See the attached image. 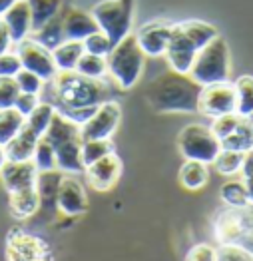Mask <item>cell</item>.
<instances>
[{
	"label": "cell",
	"mask_w": 253,
	"mask_h": 261,
	"mask_svg": "<svg viewBox=\"0 0 253 261\" xmlns=\"http://www.w3.org/2000/svg\"><path fill=\"white\" fill-rule=\"evenodd\" d=\"M213 229H215V238L219 241V245H221V243H237V240H239L241 233H243L237 207H227V205H225V210H221V212L215 216Z\"/></svg>",
	"instance_id": "ac0fdd59"
},
{
	"label": "cell",
	"mask_w": 253,
	"mask_h": 261,
	"mask_svg": "<svg viewBox=\"0 0 253 261\" xmlns=\"http://www.w3.org/2000/svg\"><path fill=\"white\" fill-rule=\"evenodd\" d=\"M235 92H237V108L235 112L243 118L251 116L253 114V76L245 74V76H239L235 82Z\"/></svg>",
	"instance_id": "1f68e13d"
},
{
	"label": "cell",
	"mask_w": 253,
	"mask_h": 261,
	"mask_svg": "<svg viewBox=\"0 0 253 261\" xmlns=\"http://www.w3.org/2000/svg\"><path fill=\"white\" fill-rule=\"evenodd\" d=\"M84 175L96 192H110L122 175V160L116 152L108 153L98 162L90 164L84 170Z\"/></svg>",
	"instance_id": "4fadbf2b"
},
{
	"label": "cell",
	"mask_w": 253,
	"mask_h": 261,
	"mask_svg": "<svg viewBox=\"0 0 253 261\" xmlns=\"http://www.w3.org/2000/svg\"><path fill=\"white\" fill-rule=\"evenodd\" d=\"M16 54L20 58L22 68L34 72L36 76H40L44 82H52L58 74V68L54 62L52 50L36 42L32 36L24 38L20 44H16Z\"/></svg>",
	"instance_id": "9c48e42d"
},
{
	"label": "cell",
	"mask_w": 253,
	"mask_h": 261,
	"mask_svg": "<svg viewBox=\"0 0 253 261\" xmlns=\"http://www.w3.org/2000/svg\"><path fill=\"white\" fill-rule=\"evenodd\" d=\"M237 243H239L247 253H251L253 255V229L251 231H243V233H241V238L237 240Z\"/></svg>",
	"instance_id": "c3c4849f"
},
{
	"label": "cell",
	"mask_w": 253,
	"mask_h": 261,
	"mask_svg": "<svg viewBox=\"0 0 253 261\" xmlns=\"http://www.w3.org/2000/svg\"><path fill=\"white\" fill-rule=\"evenodd\" d=\"M230 74H232V50L227 40L219 34L197 52L191 66L190 78L199 86H208L230 80Z\"/></svg>",
	"instance_id": "277c9868"
},
{
	"label": "cell",
	"mask_w": 253,
	"mask_h": 261,
	"mask_svg": "<svg viewBox=\"0 0 253 261\" xmlns=\"http://www.w3.org/2000/svg\"><path fill=\"white\" fill-rule=\"evenodd\" d=\"M40 104V94H26V92H20L18 94V98H16V102H14V108L20 112L22 116L26 118V116H30L34 108Z\"/></svg>",
	"instance_id": "ee69618b"
},
{
	"label": "cell",
	"mask_w": 253,
	"mask_h": 261,
	"mask_svg": "<svg viewBox=\"0 0 253 261\" xmlns=\"http://www.w3.org/2000/svg\"><path fill=\"white\" fill-rule=\"evenodd\" d=\"M243 152H235V150H223L217 153V158L213 160V168L215 172L221 175H237L241 172V164H243Z\"/></svg>",
	"instance_id": "d6a6232c"
},
{
	"label": "cell",
	"mask_w": 253,
	"mask_h": 261,
	"mask_svg": "<svg viewBox=\"0 0 253 261\" xmlns=\"http://www.w3.org/2000/svg\"><path fill=\"white\" fill-rule=\"evenodd\" d=\"M247 194H249V201L253 203V179H247Z\"/></svg>",
	"instance_id": "816d5d0a"
},
{
	"label": "cell",
	"mask_w": 253,
	"mask_h": 261,
	"mask_svg": "<svg viewBox=\"0 0 253 261\" xmlns=\"http://www.w3.org/2000/svg\"><path fill=\"white\" fill-rule=\"evenodd\" d=\"M247 120H249V122H251V126H253V114H251V116H247Z\"/></svg>",
	"instance_id": "f5cc1de1"
},
{
	"label": "cell",
	"mask_w": 253,
	"mask_h": 261,
	"mask_svg": "<svg viewBox=\"0 0 253 261\" xmlns=\"http://www.w3.org/2000/svg\"><path fill=\"white\" fill-rule=\"evenodd\" d=\"M2 20L10 30L12 44H20L32 34V12L28 0H14V4L4 12Z\"/></svg>",
	"instance_id": "2e32d148"
},
{
	"label": "cell",
	"mask_w": 253,
	"mask_h": 261,
	"mask_svg": "<svg viewBox=\"0 0 253 261\" xmlns=\"http://www.w3.org/2000/svg\"><path fill=\"white\" fill-rule=\"evenodd\" d=\"M32 38H34L36 42H40L42 46H46V48H50V50H54L58 44H62L66 38H64V28H62V18H60V14L54 16L48 24H44L40 30L32 32Z\"/></svg>",
	"instance_id": "4dcf8cb0"
},
{
	"label": "cell",
	"mask_w": 253,
	"mask_h": 261,
	"mask_svg": "<svg viewBox=\"0 0 253 261\" xmlns=\"http://www.w3.org/2000/svg\"><path fill=\"white\" fill-rule=\"evenodd\" d=\"M60 18H62V28H64V38L66 40H82L94 32H98V22L94 20L92 12L78 8V6H64L60 10Z\"/></svg>",
	"instance_id": "9a60e30c"
},
{
	"label": "cell",
	"mask_w": 253,
	"mask_h": 261,
	"mask_svg": "<svg viewBox=\"0 0 253 261\" xmlns=\"http://www.w3.org/2000/svg\"><path fill=\"white\" fill-rule=\"evenodd\" d=\"M178 150L186 160H195L204 164H213L217 153L221 152L219 138L204 124H188L178 134Z\"/></svg>",
	"instance_id": "8992f818"
},
{
	"label": "cell",
	"mask_w": 253,
	"mask_h": 261,
	"mask_svg": "<svg viewBox=\"0 0 253 261\" xmlns=\"http://www.w3.org/2000/svg\"><path fill=\"white\" fill-rule=\"evenodd\" d=\"M22 70V62L16 52H4L0 54V76H16Z\"/></svg>",
	"instance_id": "b9f144b4"
},
{
	"label": "cell",
	"mask_w": 253,
	"mask_h": 261,
	"mask_svg": "<svg viewBox=\"0 0 253 261\" xmlns=\"http://www.w3.org/2000/svg\"><path fill=\"white\" fill-rule=\"evenodd\" d=\"M32 162L36 164V168H38L40 174L56 172V150H54V146H52L46 138H40V140H38L34 155H32Z\"/></svg>",
	"instance_id": "d590c367"
},
{
	"label": "cell",
	"mask_w": 253,
	"mask_h": 261,
	"mask_svg": "<svg viewBox=\"0 0 253 261\" xmlns=\"http://www.w3.org/2000/svg\"><path fill=\"white\" fill-rule=\"evenodd\" d=\"M171 24H173V22L156 18V20H149V22H146V24H142V26L136 30L138 46L142 48V52H144L148 58L166 56L169 38H171Z\"/></svg>",
	"instance_id": "8fae6325"
},
{
	"label": "cell",
	"mask_w": 253,
	"mask_h": 261,
	"mask_svg": "<svg viewBox=\"0 0 253 261\" xmlns=\"http://www.w3.org/2000/svg\"><path fill=\"white\" fill-rule=\"evenodd\" d=\"M241 118L243 116H239L237 112H232V114H223V116H217V118H213V122H211V132L219 138V142L223 140V138H227L230 134L235 132V128L239 126V122H241Z\"/></svg>",
	"instance_id": "8d00e7d4"
},
{
	"label": "cell",
	"mask_w": 253,
	"mask_h": 261,
	"mask_svg": "<svg viewBox=\"0 0 253 261\" xmlns=\"http://www.w3.org/2000/svg\"><path fill=\"white\" fill-rule=\"evenodd\" d=\"M217 261H253V255L239 243H221L217 247Z\"/></svg>",
	"instance_id": "60d3db41"
},
{
	"label": "cell",
	"mask_w": 253,
	"mask_h": 261,
	"mask_svg": "<svg viewBox=\"0 0 253 261\" xmlns=\"http://www.w3.org/2000/svg\"><path fill=\"white\" fill-rule=\"evenodd\" d=\"M38 136L32 130H28L26 126H22V130L16 134L14 140H10L4 150H6V158L10 162H26V160H32L34 150H36V144H38Z\"/></svg>",
	"instance_id": "ffe728a7"
},
{
	"label": "cell",
	"mask_w": 253,
	"mask_h": 261,
	"mask_svg": "<svg viewBox=\"0 0 253 261\" xmlns=\"http://www.w3.org/2000/svg\"><path fill=\"white\" fill-rule=\"evenodd\" d=\"M12 46V38H10V30L6 26V22L0 18V54L8 52Z\"/></svg>",
	"instance_id": "bcb514c9"
},
{
	"label": "cell",
	"mask_w": 253,
	"mask_h": 261,
	"mask_svg": "<svg viewBox=\"0 0 253 261\" xmlns=\"http://www.w3.org/2000/svg\"><path fill=\"white\" fill-rule=\"evenodd\" d=\"M56 205L68 218H78L88 212V194L84 184L72 174H62L56 192Z\"/></svg>",
	"instance_id": "30bf717a"
},
{
	"label": "cell",
	"mask_w": 253,
	"mask_h": 261,
	"mask_svg": "<svg viewBox=\"0 0 253 261\" xmlns=\"http://www.w3.org/2000/svg\"><path fill=\"white\" fill-rule=\"evenodd\" d=\"M14 78H16V84L20 88V92H26V94H40L44 84H46L40 76H36L34 72H30L26 68H22Z\"/></svg>",
	"instance_id": "f35d334b"
},
{
	"label": "cell",
	"mask_w": 253,
	"mask_h": 261,
	"mask_svg": "<svg viewBox=\"0 0 253 261\" xmlns=\"http://www.w3.org/2000/svg\"><path fill=\"white\" fill-rule=\"evenodd\" d=\"M146 54L138 46L136 34L132 32L120 44L112 48V52L106 56L108 60V76L118 84L120 90H130L134 88L144 70H146Z\"/></svg>",
	"instance_id": "3957f363"
},
{
	"label": "cell",
	"mask_w": 253,
	"mask_h": 261,
	"mask_svg": "<svg viewBox=\"0 0 253 261\" xmlns=\"http://www.w3.org/2000/svg\"><path fill=\"white\" fill-rule=\"evenodd\" d=\"M14 4V0H0V18L4 16V12Z\"/></svg>",
	"instance_id": "681fc988"
},
{
	"label": "cell",
	"mask_w": 253,
	"mask_h": 261,
	"mask_svg": "<svg viewBox=\"0 0 253 261\" xmlns=\"http://www.w3.org/2000/svg\"><path fill=\"white\" fill-rule=\"evenodd\" d=\"M112 152H116L112 138H108V140H82V162H84V168H88L90 164L98 162L100 158H104V155Z\"/></svg>",
	"instance_id": "836d02e7"
},
{
	"label": "cell",
	"mask_w": 253,
	"mask_h": 261,
	"mask_svg": "<svg viewBox=\"0 0 253 261\" xmlns=\"http://www.w3.org/2000/svg\"><path fill=\"white\" fill-rule=\"evenodd\" d=\"M197 46L191 42L190 38L178 28V24H171V38H169L168 50H166V58L171 72L190 76L193 60L197 56Z\"/></svg>",
	"instance_id": "7c38bea8"
},
{
	"label": "cell",
	"mask_w": 253,
	"mask_h": 261,
	"mask_svg": "<svg viewBox=\"0 0 253 261\" xmlns=\"http://www.w3.org/2000/svg\"><path fill=\"white\" fill-rule=\"evenodd\" d=\"M237 212H239V221H241L243 231H251L253 229V203L249 201L247 205L237 207Z\"/></svg>",
	"instance_id": "f6af8a7d"
},
{
	"label": "cell",
	"mask_w": 253,
	"mask_h": 261,
	"mask_svg": "<svg viewBox=\"0 0 253 261\" xmlns=\"http://www.w3.org/2000/svg\"><path fill=\"white\" fill-rule=\"evenodd\" d=\"M98 28L110 38L112 46L132 34L136 18V0H100L90 8Z\"/></svg>",
	"instance_id": "5b68a950"
},
{
	"label": "cell",
	"mask_w": 253,
	"mask_h": 261,
	"mask_svg": "<svg viewBox=\"0 0 253 261\" xmlns=\"http://www.w3.org/2000/svg\"><path fill=\"white\" fill-rule=\"evenodd\" d=\"M56 150V170L62 174H84L82 162V138H74L60 144Z\"/></svg>",
	"instance_id": "e0dca14e"
},
{
	"label": "cell",
	"mask_w": 253,
	"mask_h": 261,
	"mask_svg": "<svg viewBox=\"0 0 253 261\" xmlns=\"http://www.w3.org/2000/svg\"><path fill=\"white\" fill-rule=\"evenodd\" d=\"M8 162V158H6V150H4V146H0V170L4 168V164Z\"/></svg>",
	"instance_id": "f907efd6"
},
{
	"label": "cell",
	"mask_w": 253,
	"mask_h": 261,
	"mask_svg": "<svg viewBox=\"0 0 253 261\" xmlns=\"http://www.w3.org/2000/svg\"><path fill=\"white\" fill-rule=\"evenodd\" d=\"M199 92L201 86L193 82L190 76L169 70L148 86V102L156 112L193 114L197 112Z\"/></svg>",
	"instance_id": "6da1fadb"
},
{
	"label": "cell",
	"mask_w": 253,
	"mask_h": 261,
	"mask_svg": "<svg viewBox=\"0 0 253 261\" xmlns=\"http://www.w3.org/2000/svg\"><path fill=\"white\" fill-rule=\"evenodd\" d=\"M219 197L227 207H243L249 203V194H247V184L245 179H230L221 186Z\"/></svg>",
	"instance_id": "f1b7e54d"
},
{
	"label": "cell",
	"mask_w": 253,
	"mask_h": 261,
	"mask_svg": "<svg viewBox=\"0 0 253 261\" xmlns=\"http://www.w3.org/2000/svg\"><path fill=\"white\" fill-rule=\"evenodd\" d=\"M24 122H26V118L14 106L0 110V146H6L10 140L16 138V134L24 126Z\"/></svg>",
	"instance_id": "83f0119b"
},
{
	"label": "cell",
	"mask_w": 253,
	"mask_h": 261,
	"mask_svg": "<svg viewBox=\"0 0 253 261\" xmlns=\"http://www.w3.org/2000/svg\"><path fill=\"white\" fill-rule=\"evenodd\" d=\"M10 196V214L16 219H28L32 218L38 207H40V194L38 188H30V190H22L8 194Z\"/></svg>",
	"instance_id": "7402d4cb"
},
{
	"label": "cell",
	"mask_w": 253,
	"mask_h": 261,
	"mask_svg": "<svg viewBox=\"0 0 253 261\" xmlns=\"http://www.w3.org/2000/svg\"><path fill=\"white\" fill-rule=\"evenodd\" d=\"M237 108V92L232 80L215 82L201 86L199 100H197V112H201L208 118H217L223 114H232Z\"/></svg>",
	"instance_id": "52a82bcc"
},
{
	"label": "cell",
	"mask_w": 253,
	"mask_h": 261,
	"mask_svg": "<svg viewBox=\"0 0 253 261\" xmlns=\"http://www.w3.org/2000/svg\"><path fill=\"white\" fill-rule=\"evenodd\" d=\"M186 261H217V249L210 243H197L188 251Z\"/></svg>",
	"instance_id": "7bdbcfd3"
},
{
	"label": "cell",
	"mask_w": 253,
	"mask_h": 261,
	"mask_svg": "<svg viewBox=\"0 0 253 261\" xmlns=\"http://www.w3.org/2000/svg\"><path fill=\"white\" fill-rule=\"evenodd\" d=\"M76 72H80L82 76H88V78H106L108 76V60H106V56L84 52L82 58L78 60Z\"/></svg>",
	"instance_id": "e575fe53"
},
{
	"label": "cell",
	"mask_w": 253,
	"mask_h": 261,
	"mask_svg": "<svg viewBox=\"0 0 253 261\" xmlns=\"http://www.w3.org/2000/svg\"><path fill=\"white\" fill-rule=\"evenodd\" d=\"M38 175H40V172L32 160H26V162H10L8 160L4 164V168L0 170L2 184H4L8 194L38 188Z\"/></svg>",
	"instance_id": "5bb4252c"
},
{
	"label": "cell",
	"mask_w": 253,
	"mask_h": 261,
	"mask_svg": "<svg viewBox=\"0 0 253 261\" xmlns=\"http://www.w3.org/2000/svg\"><path fill=\"white\" fill-rule=\"evenodd\" d=\"M122 122V106L116 100H106L102 102L92 118L80 126V138L82 140H108L112 138L118 126Z\"/></svg>",
	"instance_id": "ba28073f"
},
{
	"label": "cell",
	"mask_w": 253,
	"mask_h": 261,
	"mask_svg": "<svg viewBox=\"0 0 253 261\" xmlns=\"http://www.w3.org/2000/svg\"><path fill=\"white\" fill-rule=\"evenodd\" d=\"M241 179H253V150L243 155V164H241Z\"/></svg>",
	"instance_id": "7dc6e473"
},
{
	"label": "cell",
	"mask_w": 253,
	"mask_h": 261,
	"mask_svg": "<svg viewBox=\"0 0 253 261\" xmlns=\"http://www.w3.org/2000/svg\"><path fill=\"white\" fill-rule=\"evenodd\" d=\"M180 184L190 190V192H197L201 188L208 186L210 181V166L204 162H195V160H186L180 168Z\"/></svg>",
	"instance_id": "44dd1931"
},
{
	"label": "cell",
	"mask_w": 253,
	"mask_h": 261,
	"mask_svg": "<svg viewBox=\"0 0 253 261\" xmlns=\"http://www.w3.org/2000/svg\"><path fill=\"white\" fill-rule=\"evenodd\" d=\"M175 24H178V28L190 38L191 42L197 46V50H201V48L208 46L215 36H219V30H217L215 24H211V22L191 18V20H182V22H175Z\"/></svg>",
	"instance_id": "603a6c76"
},
{
	"label": "cell",
	"mask_w": 253,
	"mask_h": 261,
	"mask_svg": "<svg viewBox=\"0 0 253 261\" xmlns=\"http://www.w3.org/2000/svg\"><path fill=\"white\" fill-rule=\"evenodd\" d=\"M54 94L58 98V106L68 108H86L100 106L110 100V84L104 78H88L76 70L58 72L52 80Z\"/></svg>",
	"instance_id": "7a4b0ae2"
},
{
	"label": "cell",
	"mask_w": 253,
	"mask_h": 261,
	"mask_svg": "<svg viewBox=\"0 0 253 261\" xmlns=\"http://www.w3.org/2000/svg\"><path fill=\"white\" fill-rule=\"evenodd\" d=\"M84 48L86 52H90V54H98V56H108L110 52H112V42H110V38L106 36L102 30H98V32H94V34H90L88 38L84 40Z\"/></svg>",
	"instance_id": "ab89813d"
},
{
	"label": "cell",
	"mask_w": 253,
	"mask_h": 261,
	"mask_svg": "<svg viewBox=\"0 0 253 261\" xmlns=\"http://www.w3.org/2000/svg\"><path fill=\"white\" fill-rule=\"evenodd\" d=\"M86 52L84 42L82 40H64L62 44H58L52 50L54 62L58 72H68V70H76L78 60L82 58V54Z\"/></svg>",
	"instance_id": "cb8c5ba5"
},
{
	"label": "cell",
	"mask_w": 253,
	"mask_h": 261,
	"mask_svg": "<svg viewBox=\"0 0 253 261\" xmlns=\"http://www.w3.org/2000/svg\"><path fill=\"white\" fill-rule=\"evenodd\" d=\"M18 94H20V88L16 84V78L0 76V110L12 108Z\"/></svg>",
	"instance_id": "74e56055"
},
{
	"label": "cell",
	"mask_w": 253,
	"mask_h": 261,
	"mask_svg": "<svg viewBox=\"0 0 253 261\" xmlns=\"http://www.w3.org/2000/svg\"><path fill=\"white\" fill-rule=\"evenodd\" d=\"M32 12V32L40 30L44 24L60 14L64 0H28Z\"/></svg>",
	"instance_id": "4316f807"
},
{
	"label": "cell",
	"mask_w": 253,
	"mask_h": 261,
	"mask_svg": "<svg viewBox=\"0 0 253 261\" xmlns=\"http://www.w3.org/2000/svg\"><path fill=\"white\" fill-rule=\"evenodd\" d=\"M8 249H10L8 251L10 257L16 255V259L12 261H32L42 257L44 253L42 241L28 236V233H22V231H12V236L8 240Z\"/></svg>",
	"instance_id": "d6986e66"
},
{
	"label": "cell",
	"mask_w": 253,
	"mask_h": 261,
	"mask_svg": "<svg viewBox=\"0 0 253 261\" xmlns=\"http://www.w3.org/2000/svg\"><path fill=\"white\" fill-rule=\"evenodd\" d=\"M54 114H56V106H52V104H48V102H40L30 116H26L24 126H26L28 130L34 132L38 138H42L44 134H46V130H48V126L52 124Z\"/></svg>",
	"instance_id": "f546056e"
},
{
	"label": "cell",
	"mask_w": 253,
	"mask_h": 261,
	"mask_svg": "<svg viewBox=\"0 0 253 261\" xmlns=\"http://www.w3.org/2000/svg\"><path fill=\"white\" fill-rule=\"evenodd\" d=\"M42 138H46L54 148H58L60 144L68 142V140L80 138V126L70 122L68 118H64L60 112H56L54 118H52V124L48 126V130H46Z\"/></svg>",
	"instance_id": "d4e9b609"
},
{
	"label": "cell",
	"mask_w": 253,
	"mask_h": 261,
	"mask_svg": "<svg viewBox=\"0 0 253 261\" xmlns=\"http://www.w3.org/2000/svg\"><path fill=\"white\" fill-rule=\"evenodd\" d=\"M223 150H235V152H251L253 150V126L247 118H241L239 126L235 128L233 134L221 140Z\"/></svg>",
	"instance_id": "484cf974"
}]
</instances>
